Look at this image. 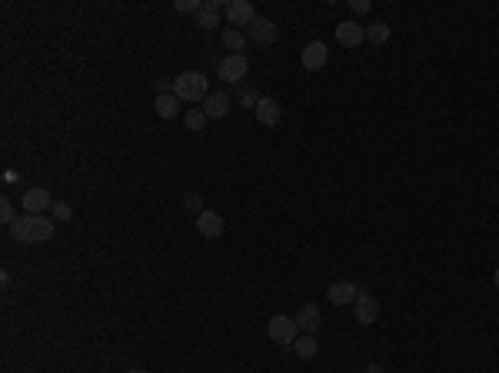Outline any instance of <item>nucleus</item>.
<instances>
[{
    "label": "nucleus",
    "instance_id": "f257e3e1",
    "mask_svg": "<svg viewBox=\"0 0 499 373\" xmlns=\"http://www.w3.org/2000/svg\"><path fill=\"white\" fill-rule=\"evenodd\" d=\"M11 233L20 244H47L53 237V220L44 217V214H24V217H17Z\"/></svg>",
    "mask_w": 499,
    "mask_h": 373
},
{
    "label": "nucleus",
    "instance_id": "f03ea898",
    "mask_svg": "<svg viewBox=\"0 0 499 373\" xmlns=\"http://www.w3.org/2000/svg\"><path fill=\"white\" fill-rule=\"evenodd\" d=\"M173 93L187 103H204L206 97H210V91H206V74H200V70H183V74L173 80Z\"/></svg>",
    "mask_w": 499,
    "mask_h": 373
},
{
    "label": "nucleus",
    "instance_id": "7ed1b4c3",
    "mask_svg": "<svg viewBox=\"0 0 499 373\" xmlns=\"http://www.w3.org/2000/svg\"><path fill=\"white\" fill-rule=\"evenodd\" d=\"M267 334H270V340H273V343H280V347H290V343H296V334H300L296 317H286V313L270 317V320H267Z\"/></svg>",
    "mask_w": 499,
    "mask_h": 373
},
{
    "label": "nucleus",
    "instance_id": "20e7f679",
    "mask_svg": "<svg viewBox=\"0 0 499 373\" xmlns=\"http://www.w3.org/2000/svg\"><path fill=\"white\" fill-rule=\"evenodd\" d=\"M246 70H250V60H246L244 53H227V57L220 60V67H217V74H220L223 84H237V80H244Z\"/></svg>",
    "mask_w": 499,
    "mask_h": 373
},
{
    "label": "nucleus",
    "instance_id": "39448f33",
    "mask_svg": "<svg viewBox=\"0 0 499 373\" xmlns=\"http://www.w3.org/2000/svg\"><path fill=\"white\" fill-rule=\"evenodd\" d=\"M227 20H230V27L237 30V27H250L256 20V11L250 0H230L227 4Z\"/></svg>",
    "mask_w": 499,
    "mask_h": 373
},
{
    "label": "nucleus",
    "instance_id": "423d86ee",
    "mask_svg": "<svg viewBox=\"0 0 499 373\" xmlns=\"http://www.w3.org/2000/svg\"><path fill=\"white\" fill-rule=\"evenodd\" d=\"M223 230H227V223H223V217H220V214H213V210H204V214L197 217V233H200V237H206V240H217V237H223Z\"/></svg>",
    "mask_w": 499,
    "mask_h": 373
},
{
    "label": "nucleus",
    "instance_id": "0eeeda50",
    "mask_svg": "<svg viewBox=\"0 0 499 373\" xmlns=\"http://www.w3.org/2000/svg\"><path fill=\"white\" fill-rule=\"evenodd\" d=\"M253 114L263 127H277V124H280V100H277V97H260L253 107Z\"/></svg>",
    "mask_w": 499,
    "mask_h": 373
},
{
    "label": "nucleus",
    "instance_id": "6e6552de",
    "mask_svg": "<svg viewBox=\"0 0 499 373\" xmlns=\"http://www.w3.org/2000/svg\"><path fill=\"white\" fill-rule=\"evenodd\" d=\"M206 114V120H220V117L230 114V93L227 91H213L210 97L204 100V107H200Z\"/></svg>",
    "mask_w": 499,
    "mask_h": 373
},
{
    "label": "nucleus",
    "instance_id": "1a4fd4ad",
    "mask_svg": "<svg viewBox=\"0 0 499 373\" xmlns=\"http://www.w3.org/2000/svg\"><path fill=\"white\" fill-rule=\"evenodd\" d=\"M47 207H53V197L47 187H30L24 193V214H44Z\"/></svg>",
    "mask_w": 499,
    "mask_h": 373
},
{
    "label": "nucleus",
    "instance_id": "9d476101",
    "mask_svg": "<svg viewBox=\"0 0 499 373\" xmlns=\"http://www.w3.org/2000/svg\"><path fill=\"white\" fill-rule=\"evenodd\" d=\"M376 317H380V300L373 294H359L357 296V323L370 327V323H376Z\"/></svg>",
    "mask_w": 499,
    "mask_h": 373
},
{
    "label": "nucleus",
    "instance_id": "9b49d317",
    "mask_svg": "<svg viewBox=\"0 0 499 373\" xmlns=\"http://www.w3.org/2000/svg\"><path fill=\"white\" fill-rule=\"evenodd\" d=\"M246 37L253 40V44H273L277 40V24L267 20V17H256L253 24L246 27Z\"/></svg>",
    "mask_w": 499,
    "mask_h": 373
},
{
    "label": "nucleus",
    "instance_id": "f8f14e48",
    "mask_svg": "<svg viewBox=\"0 0 499 373\" xmlns=\"http://www.w3.org/2000/svg\"><path fill=\"white\" fill-rule=\"evenodd\" d=\"M336 40H340L343 47H359V44L366 40V27H359L357 20H343V24L336 27Z\"/></svg>",
    "mask_w": 499,
    "mask_h": 373
},
{
    "label": "nucleus",
    "instance_id": "ddd939ff",
    "mask_svg": "<svg viewBox=\"0 0 499 373\" xmlns=\"http://www.w3.org/2000/svg\"><path fill=\"white\" fill-rule=\"evenodd\" d=\"M326 57H330L326 44H323V40H313V44H307V47H303V57H300V60H303V67H307V70H320V67L326 64Z\"/></svg>",
    "mask_w": 499,
    "mask_h": 373
},
{
    "label": "nucleus",
    "instance_id": "4468645a",
    "mask_svg": "<svg viewBox=\"0 0 499 373\" xmlns=\"http://www.w3.org/2000/svg\"><path fill=\"white\" fill-rule=\"evenodd\" d=\"M326 296H330V303H336V307H346V303H357L359 290L350 280H340V283H333L330 290H326Z\"/></svg>",
    "mask_w": 499,
    "mask_h": 373
},
{
    "label": "nucleus",
    "instance_id": "2eb2a0df",
    "mask_svg": "<svg viewBox=\"0 0 499 373\" xmlns=\"http://www.w3.org/2000/svg\"><path fill=\"white\" fill-rule=\"evenodd\" d=\"M296 327H300L303 334H317V330H320V307H317V303H303L300 313H296Z\"/></svg>",
    "mask_w": 499,
    "mask_h": 373
},
{
    "label": "nucleus",
    "instance_id": "dca6fc26",
    "mask_svg": "<svg viewBox=\"0 0 499 373\" xmlns=\"http://www.w3.org/2000/svg\"><path fill=\"white\" fill-rule=\"evenodd\" d=\"M154 110H157V117L173 120V117L180 114V97H177V93H160V97L154 100Z\"/></svg>",
    "mask_w": 499,
    "mask_h": 373
},
{
    "label": "nucleus",
    "instance_id": "f3484780",
    "mask_svg": "<svg viewBox=\"0 0 499 373\" xmlns=\"http://www.w3.org/2000/svg\"><path fill=\"white\" fill-rule=\"evenodd\" d=\"M217 24H220V4H204V7L197 11V27L213 30Z\"/></svg>",
    "mask_w": 499,
    "mask_h": 373
},
{
    "label": "nucleus",
    "instance_id": "a211bd4d",
    "mask_svg": "<svg viewBox=\"0 0 499 373\" xmlns=\"http://www.w3.org/2000/svg\"><path fill=\"white\" fill-rule=\"evenodd\" d=\"M296 357H300V360H313V357H317V340H313V334L296 336Z\"/></svg>",
    "mask_w": 499,
    "mask_h": 373
},
{
    "label": "nucleus",
    "instance_id": "6ab92c4d",
    "mask_svg": "<svg viewBox=\"0 0 499 373\" xmlns=\"http://www.w3.org/2000/svg\"><path fill=\"white\" fill-rule=\"evenodd\" d=\"M220 40H223V47H227L230 53H240V51H244V44H246V37L240 34V30H233V27H230V30H223V37H220Z\"/></svg>",
    "mask_w": 499,
    "mask_h": 373
},
{
    "label": "nucleus",
    "instance_id": "aec40b11",
    "mask_svg": "<svg viewBox=\"0 0 499 373\" xmlns=\"http://www.w3.org/2000/svg\"><path fill=\"white\" fill-rule=\"evenodd\" d=\"M366 40H373V44H386V40H390V27H386L383 20L370 24L366 27Z\"/></svg>",
    "mask_w": 499,
    "mask_h": 373
},
{
    "label": "nucleus",
    "instance_id": "412c9836",
    "mask_svg": "<svg viewBox=\"0 0 499 373\" xmlns=\"http://www.w3.org/2000/svg\"><path fill=\"white\" fill-rule=\"evenodd\" d=\"M183 124H187V130H193V133H197V130L206 127V114H204V110H190V114L183 117Z\"/></svg>",
    "mask_w": 499,
    "mask_h": 373
},
{
    "label": "nucleus",
    "instance_id": "4be33fe9",
    "mask_svg": "<svg viewBox=\"0 0 499 373\" xmlns=\"http://www.w3.org/2000/svg\"><path fill=\"white\" fill-rule=\"evenodd\" d=\"M51 210H53V220H70L74 217V207L67 204V200H53Z\"/></svg>",
    "mask_w": 499,
    "mask_h": 373
},
{
    "label": "nucleus",
    "instance_id": "5701e85b",
    "mask_svg": "<svg viewBox=\"0 0 499 373\" xmlns=\"http://www.w3.org/2000/svg\"><path fill=\"white\" fill-rule=\"evenodd\" d=\"M183 207H187L190 214H197V217H200V214L206 210L204 200H200V193H187V197H183Z\"/></svg>",
    "mask_w": 499,
    "mask_h": 373
},
{
    "label": "nucleus",
    "instance_id": "b1692460",
    "mask_svg": "<svg viewBox=\"0 0 499 373\" xmlns=\"http://www.w3.org/2000/svg\"><path fill=\"white\" fill-rule=\"evenodd\" d=\"M0 220H4L7 227H13V223H17V214H13V204L7 200V197L0 200Z\"/></svg>",
    "mask_w": 499,
    "mask_h": 373
},
{
    "label": "nucleus",
    "instance_id": "393cba45",
    "mask_svg": "<svg viewBox=\"0 0 499 373\" xmlns=\"http://www.w3.org/2000/svg\"><path fill=\"white\" fill-rule=\"evenodd\" d=\"M173 7H177L180 13H197V11H200V7H204V4H200V0H177Z\"/></svg>",
    "mask_w": 499,
    "mask_h": 373
},
{
    "label": "nucleus",
    "instance_id": "a878e982",
    "mask_svg": "<svg viewBox=\"0 0 499 373\" xmlns=\"http://www.w3.org/2000/svg\"><path fill=\"white\" fill-rule=\"evenodd\" d=\"M353 11H359V13L370 11V0H353Z\"/></svg>",
    "mask_w": 499,
    "mask_h": 373
},
{
    "label": "nucleus",
    "instance_id": "bb28decb",
    "mask_svg": "<svg viewBox=\"0 0 499 373\" xmlns=\"http://www.w3.org/2000/svg\"><path fill=\"white\" fill-rule=\"evenodd\" d=\"M363 373H383V367H376V363H373V367H366Z\"/></svg>",
    "mask_w": 499,
    "mask_h": 373
},
{
    "label": "nucleus",
    "instance_id": "cd10ccee",
    "mask_svg": "<svg viewBox=\"0 0 499 373\" xmlns=\"http://www.w3.org/2000/svg\"><path fill=\"white\" fill-rule=\"evenodd\" d=\"M493 280H496V287H499V267H496V273H493Z\"/></svg>",
    "mask_w": 499,
    "mask_h": 373
},
{
    "label": "nucleus",
    "instance_id": "c85d7f7f",
    "mask_svg": "<svg viewBox=\"0 0 499 373\" xmlns=\"http://www.w3.org/2000/svg\"><path fill=\"white\" fill-rule=\"evenodd\" d=\"M127 373H147V370H127Z\"/></svg>",
    "mask_w": 499,
    "mask_h": 373
}]
</instances>
